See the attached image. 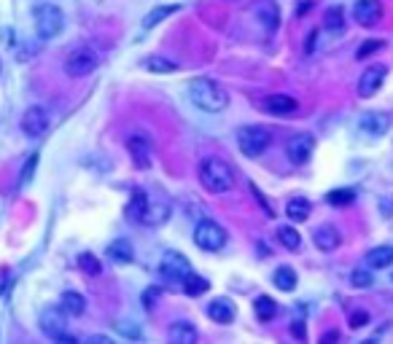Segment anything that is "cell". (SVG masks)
Here are the masks:
<instances>
[{
    "instance_id": "cell-39",
    "label": "cell",
    "mask_w": 393,
    "mask_h": 344,
    "mask_svg": "<svg viewBox=\"0 0 393 344\" xmlns=\"http://www.w3.org/2000/svg\"><path fill=\"white\" fill-rule=\"evenodd\" d=\"M291 334H294L296 339H304V323H302V320H296L294 328H291Z\"/></svg>"
},
{
    "instance_id": "cell-25",
    "label": "cell",
    "mask_w": 393,
    "mask_h": 344,
    "mask_svg": "<svg viewBox=\"0 0 393 344\" xmlns=\"http://www.w3.org/2000/svg\"><path fill=\"white\" fill-rule=\"evenodd\" d=\"M108 258L113 261V264H130L132 258V245L127 240H116V242H111L108 245Z\"/></svg>"
},
{
    "instance_id": "cell-2",
    "label": "cell",
    "mask_w": 393,
    "mask_h": 344,
    "mask_svg": "<svg viewBox=\"0 0 393 344\" xmlns=\"http://www.w3.org/2000/svg\"><path fill=\"white\" fill-rule=\"evenodd\" d=\"M189 100L194 102V108L205 111V113H221L229 105L227 89L213 78H194L189 84Z\"/></svg>"
},
{
    "instance_id": "cell-14",
    "label": "cell",
    "mask_w": 393,
    "mask_h": 344,
    "mask_svg": "<svg viewBox=\"0 0 393 344\" xmlns=\"http://www.w3.org/2000/svg\"><path fill=\"white\" fill-rule=\"evenodd\" d=\"M353 19L361 27H374L383 19V3L380 0H359L353 5Z\"/></svg>"
},
{
    "instance_id": "cell-31",
    "label": "cell",
    "mask_w": 393,
    "mask_h": 344,
    "mask_svg": "<svg viewBox=\"0 0 393 344\" xmlns=\"http://www.w3.org/2000/svg\"><path fill=\"white\" fill-rule=\"evenodd\" d=\"M181 288H183V293H186V296H202V293H207L210 282L202 280L199 275H192V272H189V277L183 280V285H181Z\"/></svg>"
},
{
    "instance_id": "cell-36",
    "label": "cell",
    "mask_w": 393,
    "mask_h": 344,
    "mask_svg": "<svg viewBox=\"0 0 393 344\" xmlns=\"http://www.w3.org/2000/svg\"><path fill=\"white\" fill-rule=\"evenodd\" d=\"M383 43H385V41H363V46L356 51V60H366V57H372L374 51H380V49H383Z\"/></svg>"
},
{
    "instance_id": "cell-15",
    "label": "cell",
    "mask_w": 393,
    "mask_h": 344,
    "mask_svg": "<svg viewBox=\"0 0 393 344\" xmlns=\"http://www.w3.org/2000/svg\"><path fill=\"white\" fill-rule=\"evenodd\" d=\"M251 14L256 16V22L262 27H267V30H275L278 22H280V11H278L275 0H254L251 3Z\"/></svg>"
},
{
    "instance_id": "cell-9",
    "label": "cell",
    "mask_w": 393,
    "mask_h": 344,
    "mask_svg": "<svg viewBox=\"0 0 393 344\" xmlns=\"http://www.w3.org/2000/svg\"><path fill=\"white\" fill-rule=\"evenodd\" d=\"M313 151H315V137L307 135V132H296V135L289 137V143H286V157L291 159L294 164H299V167L310 161Z\"/></svg>"
},
{
    "instance_id": "cell-6",
    "label": "cell",
    "mask_w": 393,
    "mask_h": 344,
    "mask_svg": "<svg viewBox=\"0 0 393 344\" xmlns=\"http://www.w3.org/2000/svg\"><path fill=\"white\" fill-rule=\"evenodd\" d=\"M194 242L199 251H207V253H216L221 251L227 245V231L216 223V220H199L194 229Z\"/></svg>"
},
{
    "instance_id": "cell-7",
    "label": "cell",
    "mask_w": 393,
    "mask_h": 344,
    "mask_svg": "<svg viewBox=\"0 0 393 344\" xmlns=\"http://www.w3.org/2000/svg\"><path fill=\"white\" fill-rule=\"evenodd\" d=\"M189 272H192V266H189V261H186V255H181V253H164L162 264H159V277L167 282H172V285H183V280L189 277Z\"/></svg>"
},
{
    "instance_id": "cell-33",
    "label": "cell",
    "mask_w": 393,
    "mask_h": 344,
    "mask_svg": "<svg viewBox=\"0 0 393 344\" xmlns=\"http://www.w3.org/2000/svg\"><path fill=\"white\" fill-rule=\"evenodd\" d=\"M78 266H81V272L89 275V277H98L100 272H102L100 261L92 255V253H81V255H78Z\"/></svg>"
},
{
    "instance_id": "cell-24",
    "label": "cell",
    "mask_w": 393,
    "mask_h": 344,
    "mask_svg": "<svg viewBox=\"0 0 393 344\" xmlns=\"http://www.w3.org/2000/svg\"><path fill=\"white\" fill-rule=\"evenodd\" d=\"M366 264H369V266H374V269H385V266H391L393 264V248L391 245H380V248L369 251L366 253Z\"/></svg>"
},
{
    "instance_id": "cell-19",
    "label": "cell",
    "mask_w": 393,
    "mask_h": 344,
    "mask_svg": "<svg viewBox=\"0 0 393 344\" xmlns=\"http://www.w3.org/2000/svg\"><path fill=\"white\" fill-rule=\"evenodd\" d=\"M313 242H315L324 253H331L337 245H339V231H337V226H331V223L318 226L315 234H313Z\"/></svg>"
},
{
    "instance_id": "cell-12",
    "label": "cell",
    "mask_w": 393,
    "mask_h": 344,
    "mask_svg": "<svg viewBox=\"0 0 393 344\" xmlns=\"http://www.w3.org/2000/svg\"><path fill=\"white\" fill-rule=\"evenodd\" d=\"M385 73H388L385 65H372V67H366L363 76L359 78V97L369 100V97H374V94L380 92V87H383V81H385Z\"/></svg>"
},
{
    "instance_id": "cell-8",
    "label": "cell",
    "mask_w": 393,
    "mask_h": 344,
    "mask_svg": "<svg viewBox=\"0 0 393 344\" xmlns=\"http://www.w3.org/2000/svg\"><path fill=\"white\" fill-rule=\"evenodd\" d=\"M95 67H98V54L92 49H76L65 60V73L70 78H84L95 73Z\"/></svg>"
},
{
    "instance_id": "cell-34",
    "label": "cell",
    "mask_w": 393,
    "mask_h": 344,
    "mask_svg": "<svg viewBox=\"0 0 393 344\" xmlns=\"http://www.w3.org/2000/svg\"><path fill=\"white\" fill-rule=\"evenodd\" d=\"M372 282H374L372 272H366V269H353V275H350V285H353V288H369Z\"/></svg>"
},
{
    "instance_id": "cell-38",
    "label": "cell",
    "mask_w": 393,
    "mask_h": 344,
    "mask_svg": "<svg viewBox=\"0 0 393 344\" xmlns=\"http://www.w3.org/2000/svg\"><path fill=\"white\" fill-rule=\"evenodd\" d=\"M369 323V314L363 312V310H356V312H350V328H363Z\"/></svg>"
},
{
    "instance_id": "cell-5",
    "label": "cell",
    "mask_w": 393,
    "mask_h": 344,
    "mask_svg": "<svg viewBox=\"0 0 393 344\" xmlns=\"http://www.w3.org/2000/svg\"><path fill=\"white\" fill-rule=\"evenodd\" d=\"M269 143H272V132H269L267 126L254 124V126H243V129L237 132V146H240V151L251 159L262 157L264 151L269 148Z\"/></svg>"
},
{
    "instance_id": "cell-11",
    "label": "cell",
    "mask_w": 393,
    "mask_h": 344,
    "mask_svg": "<svg viewBox=\"0 0 393 344\" xmlns=\"http://www.w3.org/2000/svg\"><path fill=\"white\" fill-rule=\"evenodd\" d=\"M41 331H43L49 339L60 342L67 331L65 310H54V307H52V310H43V314H41Z\"/></svg>"
},
{
    "instance_id": "cell-13",
    "label": "cell",
    "mask_w": 393,
    "mask_h": 344,
    "mask_svg": "<svg viewBox=\"0 0 393 344\" xmlns=\"http://www.w3.org/2000/svg\"><path fill=\"white\" fill-rule=\"evenodd\" d=\"M127 151H130L132 161L140 167V170H148L151 161H154V146L146 135H132L127 140Z\"/></svg>"
},
{
    "instance_id": "cell-26",
    "label": "cell",
    "mask_w": 393,
    "mask_h": 344,
    "mask_svg": "<svg viewBox=\"0 0 393 344\" xmlns=\"http://www.w3.org/2000/svg\"><path fill=\"white\" fill-rule=\"evenodd\" d=\"M63 310H65V314L78 317V314H84V310H87V301H84V296H81V293L67 290V293H63Z\"/></svg>"
},
{
    "instance_id": "cell-35",
    "label": "cell",
    "mask_w": 393,
    "mask_h": 344,
    "mask_svg": "<svg viewBox=\"0 0 393 344\" xmlns=\"http://www.w3.org/2000/svg\"><path fill=\"white\" fill-rule=\"evenodd\" d=\"M113 328H116L122 336H127V339H140V328L132 325L130 320H119V323H113Z\"/></svg>"
},
{
    "instance_id": "cell-37",
    "label": "cell",
    "mask_w": 393,
    "mask_h": 344,
    "mask_svg": "<svg viewBox=\"0 0 393 344\" xmlns=\"http://www.w3.org/2000/svg\"><path fill=\"white\" fill-rule=\"evenodd\" d=\"M35 164H38V154H33V157L27 159V164H25V170H22V186H27V183L33 181V175H35Z\"/></svg>"
},
{
    "instance_id": "cell-40",
    "label": "cell",
    "mask_w": 393,
    "mask_h": 344,
    "mask_svg": "<svg viewBox=\"0 0 393 344\" xmlns=\"http://www.w3.org/2000/svg\"><path fill=\"white\" fill-rule=\"evenodd\" d=\"M337 339H339V334H337V331H331V334H324V336H321V344L337 342Z\"/></svg>"
},
{
    "instance_id": "cell-28",
    "label": "cell",
    "mask_w": 393,
    "mask_h": 344,
    "mask_svg": "<svg viewBox=\"0 0 393 344\" xmlns=\"http://www.w3.org/2000/svg\"><path fill=\"white\" fill-rule=\"evenodd\" d=\"M175 11H181V5H157L154 11H148V16L143 19V27L146 30H151V27H157L159 22H164L170 14H175Z\"/></svg>"
},
{
    "instance_id": "cell-16",
    "label": "cell",
    "mask_w": 393,
    "mask_h": 344,
    "mask_svg": "<svg viewBox=\"0 0 393 344\" xmlns=\"http://www.w3.org/2000/svg\"><path fill=\"white\" fill-rule=\"evenodd\" d=\"M264 111L272 113V116H294L299 111V102L289 94H269L264 100Z\"/></svg>"
},
{
    "instance_id": "cell-4",
    "label": "cell",
    "mask_w": 393,
    "mask_h": 344,
    "mask_svg": "<svg viewBox=\"0 0 393 344\" xmlns=\"http://www.w3.org/2000/svg\"><path fill=\"white\" fill-rule=\"evenodd\" d=\"M33 16H35V32H38L43 41L57 38V35L63 32V27H65V14H63V8L52 5V3L35 5Z\"/></svg>"
},
{
    "instance_id": "cell-21",
    "label": "cell",
    "mask_w": 393,
    "mask_h": 344,
    "mask_svg": "<svg viewBox=\"0 0 393 344\" xmlns=\"http://www.w3.org/2000/svg\"><path fill=\"white\" fill-rule=\"evenodd\" d=\"M324 30L331 32V35H342V32L348 30L345 16H342V8H339V5H334V8H328L326 11V16H324Z\"/></svg>"
},
{
    "instance_id": "cell-41",
    "label": "cell",
    "mask_w": 393,
    "mask_h": 344,
    "mask_svg": "<svg viewBox=\"0 0 393 344\" xmlns=\"http://www.w3.org/2000/svg\"><path fill=\"white\" fill-rule=\"evenodd\" d=\"M313 49H315V32H313V35H310V38H307V46H304V51H307V54H310V51H313Z\"/></svg>"
},
{
    "instance_id": "cell-22",
    "label": "cell",
    "mask_w": 393,
    "mask_h": 344,
    "mask_svg": "<svg viewBox=\"0 0 393 344\" xmlns=\"http://www.w3.org/2000/svg\"><path fill=\"white\" fill-rule=\"evenodd\" d=\"M310 202L304 199V196H294V199H289V205H286V216L291 220H296V223H302V220L310 218Z\"/></svg>"
},
{
    "instance_id": "cell-27",
    "label": "cell",
    "mask_w": 393,
    "mask_h": 344,
    "mask_svg": "<svg viewBox=\"0 0 393 344\" xmlns=\"http://www.w3.org/2000/svg\"><path fill=\"white\" fill-rule=\"evenodd\" d=\"M254 310H256V317H259L262 323H269V320L278 314V301L269 299V296H259V299L254 301Z\"/></svg>"
},
{
    "instance_id": "cell-20",
    "label": "cell",
    "mask_w": 393,
    "mask_h": 344,
    "mask_svg": "<svg viewBox=\"0 0 393 344\" xmlns=\"http://www.w3.org/2000/svg\"><path fill=\"white\" fill-rule=\"evenodd\" d=\"M234 314H237V310H234V304L229 299H216V301L207 304V317L213 323H232Z\"/></svg>"
},
{
    "instance_id": "cell-3",
    "label": "cell",
    "mask_w": 393,
    "mask_h": 344,
    "mask_svg": "<svg viewBox=\"0 0 393 344\" xmlns=\"http://www.w3.org/2000/svg\"><path fill=\"white\" fill-rule=\"evenodd\" d=\"M199 181L210 194H227L234 188V172L221 159H205L199 164Z\"/></svg>"
},
{
    "instance_id": "cell-18",
    "label": "cell",
    "mask_w": 393,
    "mask_h": 344,
    "mask_svg": "<svg viewBox=\"0 0 393 344\" xmlns=\"http://www.w3.org/2000/svg\"><path fill=\"white\" fill-rule=\"evenodd\" d=\"M167 339H170V344H196V339H199V331H196L192 323L181 320V323H172V325H170Z\"/></svg>"
},
{
    "instance_id": "cell-30",
    "label": "cell",
    "mask_w": 393,
    "mask_h": 344,
    "mask_svg": "<svg viewBox=\"0 0 393 344\" xmlns=\"http://www.w3.org/2000/svg\"><path fill=\"white\" fill-rule=\"evenodd\" d=\"M278 240H280V245L289 248V251H299V248H302V237H299V231L291 229V226H280V229H278Z\"/></svg>"
},
{
    "instance_id": "cell-10",
    "label": "cell",
    "mask_w": 393,
    "mask_h": 344,
    "mask_svg": "<svg viewBox=\"0 0 393 344\" xmlns=\"http://www.w3.org/2000/svg\"><path fill=\"white\" fill-rule=\"evenodd\" d=\"M49 124H52L49 111L41 108V105H33V108H27V111L22 113V129H25L27 137H41V135L49 129Z\"/></svg>"
},
{
    "instance_id": "cell-32",
    "label": "cell",
    "mask_w": 393,
    "mask_h": 344,
    "mask_svg": "<svg viewBox=\"0 0 393 344\" xmlns=\"http://www.w3.org/2000/svg\"><path fill=\"white\" fill-rule=\"evenodd\" d=\"M143 67L151 70V73H175L178 70V65L172 62V60H164V57H148L143 62Z\"/></svg>"
},
{
    "instance_id": "cell-1",
    "label": "cell",
    "mask_w": 393,
    "mask_h": 344,
    "mask_svg": "<svg viewBox=\"0 0 393 344\" xmlns=\"http://www.w3.org/2000/svg\"><path fill=\"white\" fill-rule=\"evenodd\" d=\"M132 220H140L143 226H162L170 218V202L164 196H148L143 188L132 191V202L127 207Z\"/></svg>"
},
{
    "instance_id": "cell-17",
    "label": "cell",
    "mask_w": 393,
    "mask_h": 344,
    "mask_svg": "<svg viewBox=\"0 0 393 344\" xmlns=\"http://www.w3.org/2000/svg\"><path fill=\"white\" fill-rule=\"evenodd\" d=\"M388 129H391V116H388V113L374 111V113H366V116L361 119V132H363L366 137H383Z\"/></svg>"
},
{
    "instance_id": "cell-29",
    "label": "cell",
    "mask_w": 393,
    "mask_h": 344,
    "mask_svg": "<svg viewBox=\"0 0 393 344\" xmlns=\"http://www.w3.org/2000/svg\"><path fill=\"white\" fill-rule=\"evenodd\" d=\"M326 202L334 207H345V205H353L356 202V188H334L326 194Z\"/></svg>"
},
{
    "instance_id": "cell-23",
    "label": "cell",
    "mask_w": 393,
    "mask_h": 344,
    "mask_svg": "<svg viewBox=\"0 0 393 344\" xmlns=\"http://www.w3.org/2000/svg\"><path fill=\"white\" fill-rule=\"evenodd\" d=\"M272 285H275L278 290H283V293L294 290L296 288V272L291 269V266H278V269H275V275H272Z\"/></svg>"
}]
</instances>
